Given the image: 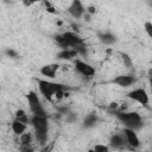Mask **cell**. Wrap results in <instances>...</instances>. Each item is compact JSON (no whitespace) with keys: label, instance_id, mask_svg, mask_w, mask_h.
Returning <instances> with one entry per match:
<instances>
[{"label":"cell","instance_id":"cell-20","mask_svg":"<svg viewBox=\"0 0 152 152\" xmlns=\"http://www.w3.org/2000/svg\"><path fill=\"white\" fill-rule=\"evenodd\" d=\"M121 60L126 68H132V60L127 54H121Z\"/></svg>","mask_w":152,"mask_h":152},{"label":"cell","instance_id":"cell-27","mask_svg":"<svg viewBox=\"0 0 152 152\" xmlns=\"http://www.w3.org/2000/svg\"><path fill=\"white\" fill-rule=\"evenodd\" d=\"M46 11H48L49 13H56V10H55V7H54V6L48 7V9H46Z\"/></svg>","mask_w":152,"mask_h":152},{"label":"cell","instance_id":"cell-15","mask_svg":"<svg viewBox=\"0 0 152 152\" xmlns=\"http://www.w3.org/2000/svg\"><path fill=\"white\" fill-rule=\"evenodd\" d=\"M99 39L104 44L106 45H109V44H113L115 42V37L111 33H100L99 35Z\"/></svg>","mask_w":152,"mask_h":152},{"label":"cell","instance_id":"cell-13","mask_svg":"<svg viewBox=\"0 0 152 152\" xmlns=\"http://www.w3.org/2000/svg\"><path fill=\"white\" fill-rule=\"evenodd\" d=\"M76 56H77V50L75 49H62V51H60L57 55L60 60H71Z\"/></svg>","mask_w":152,"mask_h":152},{"label":"cell","instance_id":"cell-7","mask_svg":"<svg viewBox=\"0 0 152 152\" xmlns=\"http://www.w3.org/2000/svg\"><path fill=\"white\" fill-rule=\"evenodd\" d=\"M75 68L81 75H83L86 77H91V76L95 75V69L90 64H88V63H86L81 60L75 61Z\"/></svg>","mask_w":152,"mask_h":152},{"label":"cell","instance_id":"cell-26","mask_svg":"<svg viewBox=\"0 0 152 152\" xmlns=\"http://www.w3.org/2000/svg\"><path fill=\"white\" fill-rule=\"evenodd\" d=\"M24 115H26V113H25L23 109H18V111L16 112V119L22 118V117H24Z\"/></svg>","mask_w":152,"mask_h":152},{"label":"cell","instance_id":"cell-8","mask_svg":"<svg viewBox=\"0 0 152 152\" xmlns=\"http://www.w3.org/2000/svg\"><path fill=\"white\" fill-rule=\"evenodd\" d=\"M124 134H125L127 144L131 146V148H137V147L140 146V140H139V138L135 133V130L125 127L124 128Z\"/></svg>","mask_w":152,"mask_h":152},{"label":"cell","instance_id":"cell-1","mask_svg":"<svg viewBox=\"0 0 152 152\" xmlns=\"http://www.w3.org/2000/svg\"><path fill=\"white\" fill-rule=\"evenodd\" d=\"M117 118L125 125V127L138 130L143 125L141 117L135 113V112H126V111H118L117 112Z\"/></svg>","mask_w":152,"mask_h":152},{"label":"cell","instance_id":"cell-11","mask_svg":"<svg viewBox=\"0 0 152 152\" xmlns=\"http://www.w3.org/2000/svg\"><path fill=\"white\" fill-rule=\"evenodd\" d=\"M60 66L56 64V63H53V64H46L44 67L40 68V74L43 76H46L49 79H55L56 77V73L58 70Z\"/></svg>","mask_w":152,"mask_h":152},{"label":"cell","instance_id":"cell-22","mask_svg":"<svg viewBox=\"0 0 152 152\" xmlns=\"http://www.w3.org/2000/svg\"><path fill=\"white\" fill-rule=\"evenodd\" d=\"M109 148H108V146H106V145H95V147H94V151H96V152H107Z\"/></svg>","mask_w":152,"mask_h":152},{"label":"cell","instance_id":"cell-29","mask_svg":"<svg viewBox=\"0 0 152 152\" xmlns=\"http://www.w3.org/2000/svg\"><path fill=\"white\" fill-rule=\"evenodd\" d=\"M109 107H111V108H114V109H115V108H118V104H117V102H112Z\"/></svg>","mask_w":152,"mask_h":152},{"label":"cell","instance_id":"cell-12","mask_svg":"<svg viewBox=\"0 0 152 152\" xmlns=\"http://www.w3.org/2000/svg\"><path fill=\"white\" fill-rule=\"evenodd\" d=\"M109 144H111V146H113L115 148H121V147H124L127 144V140H126L125 134H114L111 138V143Z\"/></svg>","mask_w":152,"mask_h":152},{"label":"cell","instance_id":"cell-3","mask_svg":"<svg viewBox=\"0 0 152 152\" xmlns=\"http://www.w3.org/2000/svg\"><path fill=\"white\" fill-rule=\"evenodd\" d=\"M27 102H29V107H30V111L33 115H40V117H46L45 114V111L40 104V100L38 97V95L35 93V91H30L27 94Z\"/></svg>","mask_w":152,"mask_h":152},{"label":"cell","instance_id":"cell-2","mask_svg":"<svg viewBox=\"0 0 152 152\" xmlns=\"http://www.w3.org/2000/svg\"><path fill=\"white\" fill-rule=\"evenodd\" d=\"M38 88H39L40 94H42L45 99H48L49 101L55 96V94H56L60 89H66V88H64L63 86H61V84L50 82V81H46V80H38Z\"/></svg>","mask_w":152,"mask_h":152},{"label":"cell","instance_id":"cell-6","mask_svg":"<svg viewBox=\"0 0 152 152\" xmlns=\"http://www.w3.org/2000/svg\"><path fill=\"white\" fill-rule=\"evenodd\" d=\"M68 13L73 18H76V19H80L82 16H84L86 9H84L81 0H73L71 4L68 7Z\"/></svg>","mask_w":152,"mask_h":152},{"label":"cell","instance_id":"cell-21","mask_svg":"<svg viewBox=\"0 0 152 152\" xmlns=\"http://www.w3.org/2000/svg\"><path fill=\"white\" fill-rule=\"evenodd\" d=\"M144 29H145V32L147 33V36L150 38H152V23L151 22H146L144 24Z\"/></svg>","mask_w":152,"mask_h":152},{"label":"cell","instance_id":"cell-24","mask_svg":"<svg viewBox=\"0 0 152 152\" xmlns=\"http://www.w3.org/2000/svg\"><path fill=\"white\" fill-rule=\"evenodd\" d=\"M22 1H23L24 6H26V7H30V6H32L35 3L39 1V0H22Z\"/></svg>","mask_w":152,"mask_h":152},{"label":"cell","instance_id":"cell-9","mask_svg":"<svg viewBox=\"0 0 152 152\" xmlns=\"http://www.w3.org/2000/svg\"><path fill=\"white\" fill-rule=\"evenodd\" d=\"M113 82L115 84H118L119 87L128 88V87H131L132 84L135 83V79L132 75H119L113 80Z\"/></svg>","mask_w":152,"mask_h":152},{"label":"cell","instance_id":"cell-25","mask_svg":"<svg viewBox=\"0 0 152 152\" xmlns=\"http://www.w3.org/2000/svg\"><path fill=\"white\" fill-rule=\"evenodd\" d=\"M86 12L87 13H89V14H94L95 12H96V9H95V6H88L87 9H86Z\"/></svg>","mask_w":152,"mask_h":152},{"label":"cell","instance_id":"cell-19","mask_svg":"<svg viewBox=\"0 0 152 152\" xmlns=\"http://www.w3.org/2000/svg\"><path fill=\"white\" fill-rule=\"evenodd\" d=\"M96 120H97V118H96V115H95L94 113L88 114V115L86 117V119H84V126H86V127H91V126L95 125Z\"/></svg>","mask_w":152,"mask_h":152},{"label":"cell","instance_id":"cell-5","mask_svg":"<svg viewBox=\"0 0 152 152\" xmlns=\"http://www.w3.org/2000/svg\"><path fill=\"white\" fill-rule=\"evenodd\" d=\"M64 38L67 39L68 44L70 48L75 49V50H79V49H83L84 48V43H83V39L76 33V32H64L63 33Z\"/></svg>","mask_w":152,"mask_h":152},{"label":"cell","instance_id":"cell-10","mask_svg":"<svg viewBox=\"0 0 152 152\" xmlns=\"http://www.w3.org/2000/svg\"><path fill=\"white\" fill-rule=\"evenodd\" d=\"M31 125L33 126L35 131H42V130H48V120L46 117H40V115H32L30 119Z\"/></svg>","mask_w":152,"mask_h":152},{"label":"cell","instance_id":"cell-4","mask_svg":"<svg viewBox=\"0 0 152 152\" xmlns=\"http://www.w3.org/2000/svg\"><path fill=\"white\" fill-rule=\"evenodd\" d=\"M127 96H128L131 100L135 101V102H138V104H140V105H143V106H147L148 102H150L148 95H147L146 90L143 89V88H138V89L131 90V91L127 94Z\"/></svg>","mask_w":152,"mask_h":152},{"label":"cell","instance_id":"cell-16","mask_svg":"<svg viewBox=\"0 0 152 152\" xmlns=\"http://www.w3.org/2000/svg\"><path fill=\"white\" fill-rule=\"evenodd\" d=\"M35 137L39 144H45L48 140V130L42 131H35Z\"/></svg>","mask_w":152,"mask_h":152},{"label":"cell","instance_id":"cell-17","mask_svg":"<svg viewBox=\"0 0 152 152\" xmlns=\"http://www.w3.org/2000/svg\"><path fill=\"white\" fill-rule=\"evenodd\" d=\"M55 40H56L57 45H58L60 48H62V49H69V48H70L69 44H68V42H67V39L64 38L63 35H57V36H55Z\"/></svg>","mask_w":152,"mask_h":152},{"label":"cell","instance_id":"cell-30","mask_svg":"<svg viewBox=\"0 0 152 152\" xmlns=\"http://www.w3.org/2000/svg\"><path fill=\"white\" fill-rule=\"evenodd\" d=\"M150 89H151V95H152V76H150Z\"/></svg>","mask_w":152,"mask_h":152},{"label":"cell","instance_id":"cell-14","mask_svg":"<svg viewBox=\"0 0 152 152\" xmlns=\"http://www.w3.org/2000/svg\"><path fill=\"white\" fill-rule=\"evenodd\" d=\"M12 131H13L14 134L20 135V134H23V133L26 131V124H24V122H22L20 120L16 119V120L12 122Z\"/></svg>","mask_w":152,"mask_h":152},{"label":"cell","instance_id":"cell-18","mask_svg":"<svg viewBox=\"0 0 152 152\" xmlns=\"http://www.w3.org/2000/svg\"><path fill=\"white\" fill-rule=\"evenodd\" d=\"M32 134L31 133H23L19 135V140H20V144L22 145H31L32 143Z\"/></svg>","mask_w":152,"mask_h":152},{"label":"cell","instance_id":"cell-28","mask_svg":"<svg viewBox=\"0 0 152 152\" xmlns=\"http://www.w3.org/2000/svg\"><path fill=\"white\" fill-rule=\"evenodd\" d=\"M43 4H44V6H45V9H48V7H50V6H53L51 3L48 1V0H43Z\"/></svg>","mask_w":152,"mask_h":152},{"label":"cell","instance_id":"cell-23","mask_svg":"<svg viewBox=\"0 0 152 152\" xmlns=\"http://www.w3.org/2000/svg\"><path fill=\"white\" fill-rule=\"evenodd\" d=\"M5 54H6L7 56L12 57V58H17V57H18V54L14 51V50H12V49H7L6 51H5Z\"/></svg>","mask_w":152,"mask_h":152}]
</instances>
